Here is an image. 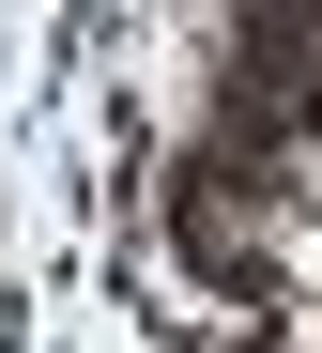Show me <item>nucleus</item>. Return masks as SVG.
<instances>
[{
	"instance_id": "f257e3e1",
	"label": "nucleus",
	"mask_w": 322,
	"mask_h": 353,
	"mask_svg": "<svg viewBox=\"0 0 322 353\" xmlns=\"http://www.w3.org/2000/svg\"><path fill=\"white\" fill-rule=\"evenodd\" d=\"M292 169H307V200H322V139H307V154H292Z\"/></svg>"
}]
</instances>
